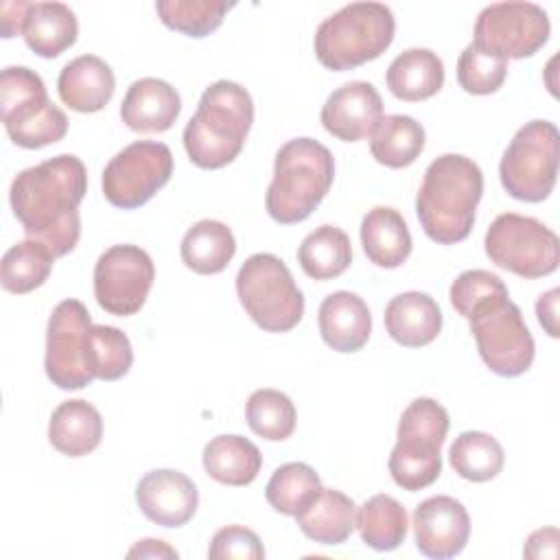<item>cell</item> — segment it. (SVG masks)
<instances>
[{
  "label": "cell",
  "instance_id": "obj_1",
  "mask_svg": "<svg viewBox=\"0 0 560 560\" xmlns=\"http://www.w3.org/2000/svg\"><path fill=\"white\" fill-rule=\"evenodd\" d=\"M85 192V164L72 153H61L20 171L11 182L9 203L26 236L39 241L59 258L79 243V203Z\"/></svg>",
  "mask_w": 560,
  "mask_h": 560
},
{
  "label": "cell",
  "instance_id": "obj_2",
  "mask_svg": "<svg viewBox=\"0 0 560 560\" xmlns=\"http://www.w3.org/2000/svg\"><path fill=\"white\" fill-rule=\"evenodd\" d=\"M481 195L483 173L477 162L459 153L435 158L416 195V214L424 234L440 245L468 238Z\"/></svg>",
  "mask_w": 560,
  "mask_h": 560
},
{
  "label": "cell",
  "instance_id": "obj_3",
  "mask_svg": "<svg viewBox=\"0 0 560 560\" xmlns=\"http://www.w3.org/2000/svg\"><path fill=\"white\" fill-rule=\"evenodd\" d=\"M254 122L252 94L236 81L210 83L184 127L188 160L199 168H223L238 158Z\"/></svg>",
  "mask_w": 560,
  "mask_h": 560
},
{
  "label": "cell",
  "instance_id": "obj_4",
  "mask_svg": "<svg viewBox=\"0 0 560 560\" xmlns=\"http://www.w3.org/2000/svg\"><path fill=\"white\" fill-rule=\"evenodd\" d=\"M335 179V158L313 138L284 142L273 160V177L267 186V214L282 225H293L313 214Z\"/></svg>",
  "mask_w": 560,
  "mask_h": 560
},
{
  "label": "cell",
  "instance_id": "obj_5",
  "mask_svg": "<svg viewBox=\"0 0 560 560\" xmlns=\"http://www.w3.org/2000/svg\"><path fill=\"white\" fill-rule=\"evenodd\" d=\"M396 20L383 2H350L315 31L317 61L335 72L359 68L381 57L394 42Z\"/></svg>",
  "mask_w": 560,
  "mask_h": 560
},
{
  "label": "cell",
  "instance_id": "obj_6",
  "mask_svg": "<svg viewBox=\"0 0 560 560\" xmlns=\"http://www.w3.org/2000/svg\"><path fill=\"white\" fill-rule=\"evenodd\" d=\"M448 411L433 398H413L398 420L396 444L387 468L394 483L407 492L429 488L442 472V444L448 433Z\"/></svg>",
  "mask_w": 560,
  "mask_h": 560
},
{
  "label": "cell",
  "instance_id": "obj_7",
  "mask_svg": "<svg viewBox=\"0 0 560 560\" xmlns=\"http://www.w3.org/2000/svg\"><path fill=\"white\" fill-rule=\"evenodd\" d=\"M481 361L499 376L525 374L536 354L534 337L508 287L486 295L466 313Z\"/></svg>",
  "mask_w": 560,
  "mask_h": 560
},
{
  "label": "cell",
  "instance_id": "obj_8",
  "mask_svg": "<svg viewBox=\"0 0 560 560\" xmlns=\"http://www.w3.org/2000/svg\"><path fill=\"white\" fill-rule=\"evenodd\" d=\"M0 118L11 142L22 149L55 144L68 131L66 114L48 98L42 77L26 66L0 72Z\"/></svg>",
  "mask_w": 560,
  "mask_h": 560
},
{
  "label": "cell",
  "instance_id": "obj_9",
  "mask_svg": "<svg viewBox=\"0 0 560 560\" xmlns=\"http://www.w3.org/2000/svg\"><path fill=\"white\" fill-rule=\"evenodd\" d=\"M236 295L249 319L265 332H289L304 315V295L282 258L252 254L236 273Z\"/></svg>",
  "mask_w": 560,
  "mask_h": 560
},
{
  "label": "cell",
  "instance_id": "obj_10",
  "mask_svg": "<svg viewBox=\"0 0 560 560\" xmlns=\"http://www.w3.org/2000/svg\"><path fill=\"white\" fill-rule=\"evenodd\" d=\"M560 133L549 120L525 122L510 140L499 162L503 190L527 203L547 199L558 179Z\"/></svg>",
  "mask_w": 560,
  "mask_h": 560
},
{
  "label": "cell",
  "instance_id": "obj_11",
  "mask_svg": "<svg viewBox=\"0 0 560 560\" xmlns=\"http://www.w3.org/2000/svg\"><path fill=\"white\" fill-rule=\"evenodd\" d=\"M486 256L525 280L549 276L560 262V241L542 221L516 212L499 214L483 238Z\"/></svg>",
  "mask_w": 560,
  "mask_h": 560
},
{
  "label": "cell",
  "instance_id": "obj_12",
  "mask_svg": "<svg viewBox=\"0 0 560 560\" xmlns=\"http://www.w3.org/2000/svg\"><path fill=\"white\" fill-rule=\"evenodd\" d=\"M173 175V153L164 142L138 140L118 151L103 168L105 199L120 210L144 206Z\"/></svg>",
  "mask_w": 560,
  "mask_h": 560
},
{
  "label": "cell",
  "instance_id": "obj_13",
  "mask_svg": "<svg viewBox=\"0 0 560 560\" xmlns=\"http://www.w3.org/2000/svg\"><path fill=\"white\" fill-rule=\"evenodd\" d=\"M549 33L551 24L542 7L534 2H494L477 15L472 44L503 59H525L547 44Z\"/></svg>",
  "mask_w": 560,
  "mask_h": 560
},
{
  "label": "cell",
  "instance_id": "obj_14",
  "mask_svg": "<svg viewBox=\"0 0 560 560\" xmlns=\"http://www.w3.org/2000/svg\"><path fill=\"white\" fill-rule=\"evenodd\" d=\"M92 317L83 302H59L46 326L44 370L59 389H83L94 381L88 363Z\"/></svg>",
  "mask_w": 560,
  "mask_h": 560
},
{
  "label": "cell",
  "instance_id": "obj_15",
  "mask_svg": "<svg viewBox=\"0 0 560 560\" xmlns=\"http://www.w3.org/2000/svg\"><path fill=\"white\" fill-rule=\"evenodd\" d=\"M155 265L138 245H112L94 265V298L116 317L136 315L153 287Z\"/></svg>",
  "mask_w": 560,
  "mask_h": 560
},
{
  "label": "cell",
  "instance_id": "obj_16",
  "mask_svg": "<svg viewBox=\"0 0 560 560\" xmlns=\"http://www.w3.org/2000/svg\"><path fill=\"white\" fill-rule=\"evenodd\" d=\"M413 538L420 553L444 560L464 551L470 536V516L466 508L448 497H429L413 510Z\"/></svg>",
  "mask_w": 560,
  "mask_h": 560
},
{
  "label": "cell",
  "instance_id": "obj_17",
  "mask_svg": "<svg viewBox=\"0 0 560 560\" xmlns=\"http://www.w3.org/2000/svg\"><path fill=\"white\" fill-rule=\"evenodd\" d=\"M136 503L151 523L182 527L195 516L199 492L188 475L173 468H158L138 481Z\"/></svg>",
  "mask_w": 560,
  "mask_h": 560
},
{
  "label": "cell",
  "instance_id": "obj_18",
  "mask_svg": "<svg viewBox=\"0 0 560 560\" xmlns=\"http://www.w3.org/2000/svg\"><path fill=\"white\" fill-rule=\"evenodd\" d=\"M383 118V98L370 81H350L330 92L319 120L322 127L343 142L370 138Z\"/></svg>",
  "mask_w": 560,
  "mask_h": 560
},
{
  "label": "cell",
  "instance_id": "obj_19",
  "mask_svg": "<svg viewBox=\"0 0 560 560\" xmlns=\"http://www.w3.org/2000/svg\"><path fill=\"white\" fill-rule=\"evenodd\" d=\"M182 112L177 90L155 77H144L127 88L120 103L122 122L138 133L168 131Z\"/></svg>",
  "mask_w": 560,
  "mask_h": 560
},
{
  "label": "cell",
  "instance_id": "obj_20",
  "mask_svg": "<svg viewBox=\"0 0 560 560\" xmlns=\"http://www.w3.org/2000/svg\"><path fill=\"white\" fill-rule=\"evenodd\" d=\"M319 335L335 352H357L372 335V315L365 300L352 291H335L317 311Z\"/></svg>",
  "mask_w": 560,
  "mask_h": 560
},
{
  "label": "cell",
  "instance_id": "obj_21",
  "mask_svg": "<svg viewBox=\"0 0 560 560\" xmlns=\"http://www.w3.org/2000/svg\"><path fill=\"white\" fill-rule=\"evenodd\" d=\"M116 79L109 63L96 55H79L68 61L57 79L63 105L79 114L101 112L114 96Z\"/></svg>",
  "mask_w": 560,
  "mask_h": 560
},
{
  "label": "cell",
  "instance_id": "obj_22",
  "mask_svg": "<svg viewBox=\"0 0 560 560\" xmlns=\"http://www.w3.org/2000/svg\"><path fill=\"white\" fill-rule=\"evenodd\" d=\"M385 330L405 348L429 346L442 330V311L438 302L422 291L394 295L385 306Z\"/></svg>",
  "mask_w": 560,
  "mask_h": 560
},
{
  "label": "cell",
  "instance_id": "obj_23",
  "mask_svg": "<svg viewBox=\"0 0 560 560\" xmlns=\"http://www.w3.org/2000/svg\"><path fill=\"white\" fill-rule=\"evenodd\" d=\"M361 245L370 262L383 269L400 267L411 254V234L396 208L376 206L368 210L359 228Z\"/></svg>",
  "mask_w": 560,
  "mask_h": 560
},
{
  "label": "cell",
  "instance_id": "obj_24",
  "mask_svg": "<svg viewBox=\"0 0 560 560\" xmlns=\"http://www.w3.org/2000/svg\"><path fill=\"white\" fill-rule=\"evenodd\" d=\"M103 438V418L98 409L83 400H63L48 420V442L68 457L92 453Z\"/></svg>",
  "mask_w": 560,
  "mask_h": 560
},
{
  "label": "cell",
  "instance_id": "obj_25",
  "mask_svg": "<svg viewBox=\"0 0 560 560\" xmlns=\"http://www.w3.org/2000/svg\"><path fill=\"white\" fill-rule=\"evenodd\" d=\"M389 92L407 103H420L444 85V63L429 48H407L387 68Z\"/></svg>",
  "mask_w": 560,
  "mask_h": 560
},
{
  "label": "cell",
  "instance_id": "obj_26",
  "mask_svg": "<svg viewBox=\"0 0 560 560\" xmlns=\"http://www.w3.org/2000/svg\"><path fill=\"white\" fill-rule=\"evenodd\" d=\"M79 22L63 2H33L22 28L26 46L44 59H55L74 46Z\"/></svg>",
  "mask_w": 560,
  "mask_h": 560
},
{
  "label": "cell",
  "instance_id": "obj_27",
  "mask_svg": "<svg viewBox=\"0 0 560 560\" xmlns=\"http://www.w3.org/2000/svg\"><path fill=\"white\" fill-rule=\"evenodd\" d=\"M201 459L206 472L214 481L234 488L249 486L262 468V455L258 446L236 433H223L212 438L203 446Z\"/></svg>",
  "mask_w": 560,
  "mask_h": 560
},
{
  "label": "cell",
  "instance_id": "obj_28",
  "mask_svg": "<svg viewBox=\"0 0 560 560\" xmlns=\"http://www.w3.org/2000/svg\"><path fill=\"white\" fill-rule=\"evenodd\" d=\"M354 501L341 490L324 488L317 497L295 514L302 534L319 545H341L354 529Z\"/></svg>",
  "mask_w": 560,
  "mask_h": 560
},
{
  "label": "cell",
  "instance_id": "obj_29",
  "mask_svg": "<svg viewBox=\"0 0 560 560\" xmlns=\"http://www.w3.org/2000/svg\"><path fill=\"white\" fill-rule=\"evenodd\" d=\"M236 254V238L232 230L217 219H201L188 228L182 238V262L201 276L221 273Z\"/></svg>",
  "mask_w": 560,
  "mask_h": 560
},
{
  "label": "cell",
  "instance_id": "obj_30",
  "mask_svg": "<svg viewBox=\"0 0 560 560\" xmlns=\"http://www.w3.org/2000/svg\"><path fill=\"white\" fill-rule=\"evenodd\" d=\"M424 127L407 114H389L378 120L370 136L372 158L387 168L413 164L424 149Z\"/></svg>",
  "mask_w": 560,
  "mask_h": 560
},
{
  "label": "cell",
  "instance_id": "obj_31",
  "mask_svg": "<svg viewBox=\"0 0 560 560\" xmlns=\"http://www.w3.org/2000/svg\"><path fill=\"white\" fill-rule=\"evenodd\" d=\"M298 262L313 280L339 278L352 262L348 234L337 225H319L298 247Z\"/></svg>",
  "mask_w": 560,
  "mask_h": 560
},
{
  "label": "cell",
  "instance_id": "obj_32",
  "mask_svg": "<svg viewBox=\"0 0 560 560\" xmlns=\"http://www.w3.org/2000/svg\"><path fill=\"white\" fill-rule=\"evenodd\" d=\"M354 527L368 547L392 551L405 542L409 518L400 501L389 494H374L357 510Z\"/></svg>",
  "mask_w": 560,
  "mask_h": 560
},
{
  "label": "cell",
  "instance_id": "obj_33",
  "mask_svg": "<svg viewBox=\"0 0 560 560\" xmlns=\"http://www.w3.org/2000/svg\"><path fill=\"white\" fill-rule=\"evenodd\" d=\"M55 254L39 241L26 238L11 245L0 262V284L4 291L24 295L39 289L52 271Z\"/></svg>",
  "mask_w": 560,
  "mask_h": 560
},
{
  "label": "cell",
  "instance_id": "obj_34",
  "mask_svg": "<svg viewBox=\"0 0 560 560\" xmlns=\"http://www.w3.org/2000/svg\"><path fill=\"white\" fill-rule=\"evenodd\" d=\"M451 468L466 481H490L505 464L503 446L486 431H464L448 448Z\"/></svg>",
  "mask_w": 560,
  "mask_h": 560
},
{
  "label": "cell",
  "instance_id": "obj_35",
  "mask_svg": "<svg viewBox=\"0 0 560 560\" xmlns=\"http://www.w3.org/2000/svg\"><path fill=\"white\" fill-rule=\"evenodd\" d=\"M319 490L322 479L315 468L304 462H289L273 470L265 488V499L276 512L295 516L317 497Z\"/></svg>",
  "mask_w": 560,
  "mask_h": 560
},
{
  "label": "cell",
  "instance_id": "obj_36",
  "mask_svg": "<svg viewBox=\"0 0 560 560\" xmlns=\"http://www.w3.org/2000/svg\"><path fill=\"white\" fill-rule=\"evenodd\" d=\"M245 420L258 438L282 442L295 431L298 413L284 392L262 387L249 394L245 405Z\"/></svg>",
  "mask_w": 560,
  "mask_h": 560
},
{
  "label": "cell",
  "instance_id": "obj_37",
  "mask_svg": "<svg viewBox=\"0 0 560 560\" xmlns=\"http://www.w3.org/2000/svg\"><path fill=\"white\" fill-rule=\"evenodd\" d=\"M234 2L223 0H158L155 11L164 26L188 37H206L217 31Z\"/></svg>",
  "mask_w": 560,
  "mask_h": 560
},
{
  "label": "cell",
  "instance_id": "obj_38",
  "mask_svg": "<svg viewBox=\"0 0 560 560\" xmlns=\"http://www.w3.org/2000/svg\"><path fill=\"white\" fill-rule=\"evenodd\" d=\"M88 363L94 378H101V381L122 378L133 363V348L129 337L116 326L92 324Z\"/></svg>",
  "mask_w": 560,
  "mask_h": 560
},
{
  "label": "cell",
  "instance_id": "obj_39",
  "mask_svg": "<svg viewBox=\"0 0 560 560\" xmlns=\"http://www.w3.org/2000/svg\"><path fill=\"white\" fill-rule=\"evenodd\" d=\"M508 77V59L477 48L472 42L457 59V81L464 92L475 96L494 94Z\"/></svg>",
  "mask_w": 560,
  "mask_h": 560
},
{
  "label": "cell",
  "instance_id": "obj_40",
  "mask_svg": "<svg viewBox=\"0 0 560 560\" xmlns=\"http://www.w3.org/2000/svg\"><path fill=\"white\" fill-rule=\"evenodd\" d=\"M208 556L212 560H260L265 558V547L256 532L243 527V525H228L221 527L208 547Z\"/></svg>",
  "mask_w": 560,
  "mask_h": 560
},
{
  "label": "cell",
  "instance_id": "obj_41",
  "mask_svg": "<svg viewBox=\"0 0 560 560\" xmlns=\"http://www.w3.org/2000/svg\"><path fill=\"white\" fill-rule=\"evenodd\" d=\"M558 542H560V534L556 527H542L529 534V538L525 540L523 547V556L525 558H558Z\"/></svg>",
  "mask_w": 560,
  "mask_h": 560
},
{
  "label": "cell",
  "instance_id": "obj_42",
  "mask_svg": "<svg viewBox=\"0 0 560 560\" xmlns=\"http://www.w3.org/2000/svg\"><path fill=\"white\" fill-rule=\"evenodd\" d=\"M31 4L33 2L22 0H7L0 4V33L4 39H11L22 33Z\"/></svg>",
  "mask_w": 560,
  "mask_h": 560
},
{
  "label": "cell",
  "instance_id": "obj_43",
  "mask_svg": "<svg viewBox=\"0 0 560 560\" xmlns=\"http://www.w3.org/2000/svg\"><path fill=\"white\" fill-rule=\"evenodd\" d=\"M558 289H549L536 300V317L549 337H558Z\"/></svg>",
  "mask_w": 560,
  "mask_h": 560
},
{
  "label": "cell",
  "instance_id": "obj_44",
  "mask_svg": "<svg viewBox=\"0 0 560 560\" xmlns=\"http://www.w3.org/2000/svg\"><path fill=\"white\" fill-rule=\"evenodd\" d=\"M127 558H177V551L160 538H144V540H138L127 551Z\"/></svg>",
  "mask_w": 560,
  "mask_h": 560
}]
</instances>
